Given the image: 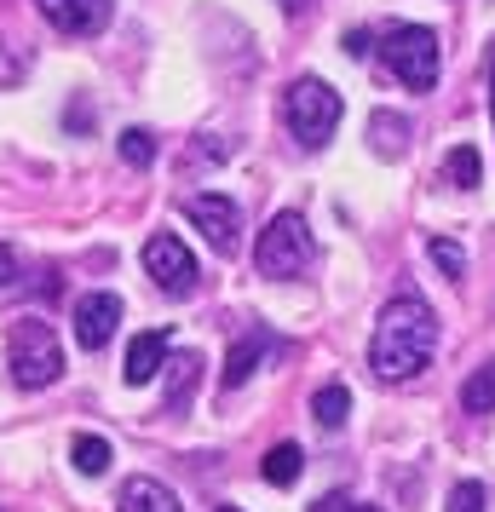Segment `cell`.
<instances>
[{
    "label": "cell",
    "mask_w": 495,
    "mask_h": 512,
    "mask_svg": "<svg viewBox=\"0 0 495 512\" xmlns=\"http://www.w3.org/2000/svg\"><path fill=\"white\" fill-rule=\"evenodd\" d=\"M432 351H438V317H432V305L421 294L386 300V311H380V323H375V340H369V369L380 380H415L432 363Z\"/></svg>",
    "instance_id": "1"
},
{
    "label": "cell",
    "mask_w": 495,
    "mask_h": 512,
    "mask_svg": "<svg viewBox=\"0 0 495 512\" xmlns=\"http://www.w3.org/2000/svg\"><path fill=\"white\" fill-rule=\"evenodd\" d=\"M380 64L398 75L409 93H432L438 75H444V47H438V35L421 29V24H392L380 35Z\"/></svg>",
    "instance_id": "2"
},
{
    "label": "cell",
    "mask_w": 495,
    "mask_h": 512,
    "mask_svg": "<svg viewBox=\"0 0 495 512\" xmlns=\"http://www.w3.org/2000/svg\"><path fill=\"white\" fill-rule=\"evenodd\" d=\"M6 369H12V386H24V392H47L52 380L64 374V346H58V334L47 323H12L6 334Z\"/></svg>",
    "instance_id": "3"
},
{
    "label": "cell",
    "mask_w": 495,
    "mask_h": 512,
    "mask_svg": "<svg viewBox=\"0 0 495 512\" xmlns=\"http://www.w3.org/2000/svg\"><path fill=\"white\" fill-rule=\"evenodd\" d=\"M340 116H346L340 93H334L329 81H317V75H300L283 93V121L306 150H323V144L334 139V127H340Z\"/></svg>",
    "instance_id": "4"
},
{
    "label": "cell",
    "mask_w": 495,
    "mask_h": 512,
    "mask_svg": "<svg viewBox=\"0 0 495 512\" xmlns=\"http://www.w3.org/2000/svg\"><path fill=\"white\" fill-rule=\"evenodd\" d=\"M254 265H260V277H300V271L311 265V225H306V213H277V219L260 231Z\"/></svg>",
    "instance_id": "5"
},
{
    "label": "cell",
    "mask_w": 495,
    "mask_h": 512,
    "mask_svg": "<svg viewBox=\"0 0 495 512\" xmlns=\"http://www.w3.org/2000/svg\"><path fill=\"white\" fill-rule=\"evenodd\" d=\"M144 271H150V282H156L162 294H173V300L196 294V277H202L196 259H190V248L173 231H156L150 242H144Z\"/></svg>",
    "instance_id": "6"
},
{
    "label": "cell",
    "mask_w": 495,
    "mask_h": 512,
    "mask_svg": "<svg viewBox=\"0 0 495 512\" xmlns=\"http://www.w3.org/2000/svg\"><path fill=\"white\" fill-rule=\"evenodd\" d=\"M185 219L208 236L213 254H236V231H242V213H236L231 196L219 190H202V196H185Z\"/></svg>",
    "instance_id": "7"
},
{
    "label": "cell",
    "mask_w": 495,
    "mask_h": 512,
    "mask_svg": "<svg viewBox=\"0 0 495 512\" xmlns=\"http://www.w3.org/2000/svg\"><path fill=\"white\" fill-rule=\"evenodd\" d=\"M116 323H121L116 294H81L75 300V346L81 351H104L116 340Z\"/></svg>",
    "instance_id": "8"
},
{
    "label": "cell",
    "mask_w": 495,
    "mask_h": 512,
    "mask_svg": "<svg viewBox=\"0 0 495 512\" xmlns=\"http://www.w3.org/2000/svg\"><path fill=\"white\" fill-rule=\"evenodd\" d=\"M35 6L58 35H98L110 24V0H35Z\"/></svg>",
    "instance_id": "9"
},
{
    "label": "cell",
    "mask_w": 495,
    "mask_h": 512,
    "mask_svg": "<svg viewBox=\"0 0 495 512\" xmlns=\"http://www.w3.org/2000/svg\"><path fill=\"white\" fill-rule=\"evenodd\" d=\"M271 351H277V334H271V328H248V334L231 346V357H225V392L248 386V380H254V369H260Z\"/></svg>",
    "instance_id": "10"
},
{
    "label": "cell",
    "mask_w": 495,
    "mask_h": 512,
    "mask_svg": "<svg viewBox=\"0 0 495 512\" xmlns=\"http://www.w3.org/2000/svg\"><path fill=\"white\" fill-rule=\"evenodd\" d=\"M167 346H173V334H167V328H150V334H139V340L127 346V386L156 380V374L167 369Z\"/></svg>",
    "instance_id": "11"
},
{
    "label": "cell",
    "mask_w": 495,
    "mask_h": 512,
    "mask_svg": "<svg viewBox=\"0 0 495 512\" xmlns=\"http://www.w3.org/2000/svg\"><path fill=\"white\" fill-rule=\"evenodd\" d=\"M116 507L121 512H185V507H179V495H173L162 478H127Z\"/></svg>",
    "instance_id": "12"
},
{
    "label": "cell",
    "mask_w": 495,
    "mask_h": 512,
    "mask_svg": "<svg viewBox=\"0 0 495 512\" xmlns=\"http://www.w3.org/2000/svg\"><path fill=\"white\" fill-rule=\"evenodd\" d=\"M196 380H202V357H196V351H179V357L167 363V409H173V415L190 403Z\"/></svg>",
    "instance_id": "13"
},
{
    "label": "cell",
    "mask_w": 495,
    "mask_h": 512,
    "mask_svg": "<svg viewBox=\"0 0 495 512\" xmlns=\"http://www.w3.org/2000/svg\"><path fill=\"white\" fill-rule=\"evenodd\" d=\"M265 484H277V489H288V484H300V472H306V455H300V443H277L271 455H265Z\"/></svg>",
    "instance_id": "14"
},
{
    "label": "cell",
    "mask_w": 495,
    "mask_h": 512,
    "mask_svg": "<svg viewBox=\"0 0 495 512\" xmlns=\"http://www.w3.org/2000/svg\"><path fill=\"white\" fill-rule=\"evenodd\" d=\"M478 179H484V156H478L472 144H455V150L444 156V185H455V190H472Z\"/></svg>",
    "instance_id": "15"
},
{
    "label": "cell",
    "mask_w": 495,
    "mask_h": 512,
    "mask_svg": "<svg viewBox=\"0 0 495 512\" xmlns=\"http://www.w3.org/2000/svg\"><path fill=\"white\" fill-rule=\"evenodd\" d=\"M311 415H317L323 432H340L346 415H352V392H346V386H323V392L311 397Z\"/></svg>",
    "instance_id": "16"
},
{
    "label": "cell",
    "mask_w": 495,
    "mask_h": 512,
    "mask_svg": "<svg viewBox=\"0 0 495 512\" xmlns=\"http://www.w3.org/2000/svg\"><path fill=\"white\" fill-rule=\"evenodd\" d=\"M369 139H375L380 156H403V144H409V121L392 116V110H375V116H369Z\"/></svg>",
    "instance_id": "17"
},
{
    "label": "cell",
    "mask_w": 495,
    "mask_h": 512,
    "mask_svg": "<svg viewBox=\"0 0 495 512\" xmlns=\"http://www.w3.org/2000/svg\"><path fill=\"white\" fill-rule=\"evenodd\" d=\"M461 403H467V415H490L495 409V357L484 369L467 374V386H461Z\"/></svg>",
    "instance_id": "18"
},
{
    "label": "cell",
    "mask_w": 495,
    "mask_h": 512,
    "mask_svg": "<svg viewBox=\"0 0 495 512\" xmlns=\"http://www.w3.org/2000/svg\"><path fill=\"white\" fill-rule=\"evenodd\" d=\"M70 461H75V472L98 478V472H110V443H104V438H75L70 443Z\"/></svg>",
    "instance_id": "19"
},
{
    "label": "cell",
    "mask_w": 495,
    "mask_h": 512,
    "mask_svg": "<svg viewBox=\"0 0 495 512\" xmlns=\"http://www.w3.org/2000/svg\"><path fill=\"white\" fill-rule=\"evenodd\" d=\"M121 162L127 167H150L156 162V139H150L144 127H127V133H121Z\"/></svg>",
    "instance_id": "20"
},
{
    "label": "cell",
    "mask_w": 495,
    "mask_h": 512,
    "mask_svg": "<svg viewBox=\"0 0 495 512\" xmlns=\"http://www.w3.org/2000/svg\"><path fill=\"white\" fill-rule=\"evenodd\" d=\"M484 501H490V489L478 484V478H461V484L449 489L444 512H484Z\"/></svg>",
    "instance_id": "21"
},
{
    "label": "cell",
    "mask_w": 495,
    "mask_h": 512,
    "mask_svg": "<svg viewBox=\"0 0 495 512\" xmlns=\"http://www.w3.org/2000/svg\"><path fill=\"white\" fill-rule=\"evenodd\" d=\"M432 259H438V271H444V277H467V254H461L449 236H432Z\"/></svg>",
    "instance_id": "22"
},
{
    "label": "cell",
    "mask_w": 495,
    "mask_h": 512,
    "mask_svg": "<svg viewBox=\"0 0 495 512\" xmlns=\"http://www.w3.org/2000/svg\"><path fill=\"white\" fill-rule=\"evenodd\" d=\"M311 512H380V507H363V501H352V495H323Z\"/></svg>",
    "instance_id": "23"
},
{
    "label": "cell",
    "mask_w": 495,
    "mask_h": 512,
    "mask_svg": "<svg viewBox=\"0 0 495 512\" xmlns=\"http://www.w3.org/2000/svg\"><path fill=\"white\" fill-rule=\"evenodd\" d=\"M18 75H24V58H18V52H6V47H0V87H12Z\"/></svg>",
    "instance_id": "24"
},
{
    "label": "cell",
    "mask_w": 495,
    "mask_h": 512,
    "mask_svg": "<svg viewBox=\"0 0 495 512\" xmlns=\"http://www.w3.org/2000/svg\"><path fill=\"white\" fill-rule=\"evenodd\" d=\"M18 277V254H12V248H6V242H0V288H6V282Z\"/></svg>",
    "instance_id": "25"
},
{
    "label": "cell",
    "mask_w": 495,
    "mask_h": 512,
    "mask_svg": "<svg viewBox=\"0 0 495 512\" xmlns=\"http://www.w3.org/2000/svg\"><path fill=\"white\" fill-rule=\"evenodd\" d=\"M346 52H352V58H363V52H369V35H363V29H352V35H346Z\"/></svg>",
    "instance_id": "26"
},
{
    "label": "cell",
    "mask_w": 495,
    "mask_h": 512,
    "mask_svg": "<svg viewBox=\"0 0 495 512\" xmlns=\"http://www.w3.org/2000/svg\"><path fill=\"white\" fill-rule=\"evenodd\" d=\"M490 116H495V52H490Z\"/></svg>",
    "instance_id": "27"
},
{
    "label": "cell",
    "mask_w": 495,
    "mask_h": 512,
    "mask_svg": "<svg viewBox=\"0 0 495 512\" xmlns=\"http://www.w3.org/2000/svg\"><path fill=\"white\" fill-rule=\"evenodd\" d=\"M311 0H283V12H306Z\"/></svg>",
    "instance_id": "28"
},
{
    "label": "cell",
    "mask_w": 495,
    "mask_h": 512,
    "mask_svg": "<svg viewBox=\"0 0 495 512\" xmlns=\"http://www.w3.org/2000/svg\"><path fill=\"white\" fill-rule=\"evenodd\" d=\"M219 512H236V507H219Z\"/></svg>",
    "instance_id": "29"
}]
</instances>
